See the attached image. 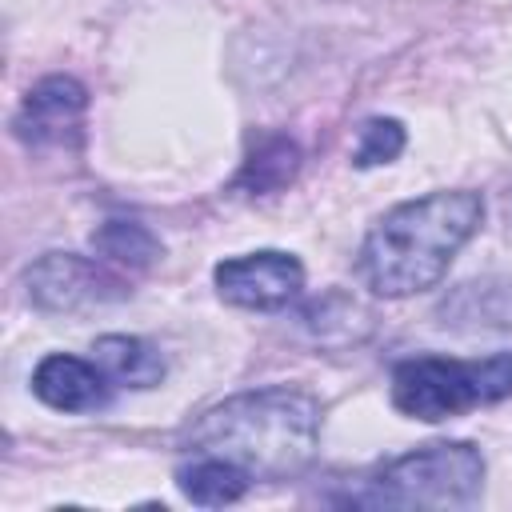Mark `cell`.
I'll return each instance as SVG.
<instances>
[{"mask_svg": "<svg viewBox=\"0 0 512 512\" xmlns=\"http://www.w3.org/2000/svg\"><path fill=\"white\" fill-rule=\"evenodd\" d=\"M296 172H300V144L284 132H268L248 148V156L236 172V188H244L248 196H272V192L288 188L296 180Z\"/></svg>", "mask_w": 512, "mask_h": 512, "instance_id": "11", "label": "cell"}, {"mask_svg": "<svg viewBox=\"0 0 512 512\" xmlns=\"http://www.w3.org/2000/svg\"><path fill=\"white\" fill-rule=\"evenodd\" d=\"M484 488V456L472 440H432L392 456L348 484L356 508H468Z\"/></svg>", "mask_w": 512, "mask_h": 512, "instance_id": "3", "label": "cell"}, {"mask_svg": "<svg viewBox=\"0 0 512 512\" xmlns=\"http://www.w3.org/2000/svg\"><path fill=\"white\" fill-rule=\"evenodd\" d=\"M84 112L88 88L76 76H44L24 92L12 132L28 148H72L84 132Z\"/></svg>", "mask_w": 512, "mask_h": 512, "instance_id": "7", "label": "cell"}, {"mask_svg": "<svg viewBox=\"0 0 512 512\" xmlns=\"http://www.w3.org/2000/svg\"><path fill=\"white\" fill-rule=\"evenodd\" d=\"M24 292L40 312L80 316V312H96L128 300L132 288L100 256L92 260L80 252H44L24 268Z\"/></svg>", "mask_w": 512, "mask_h": 512, "instance_id": "5", "label": "cell"}, {"mask_svg": "<svg viewBox=\"0 0 512 512\" xmlns=\"http://www.w3.org/2000/svg\"><path fill=\"white\" fill-rule=\"evenodd\" d=\"M320 420L324 408L304 388H252L200 412L180 448L228 460L252 480H288L312 464Z\"/></svg>", "mask_w": 512, "mask_h": 512, "instance_id": "1", "label": "cell"}, {"mask_svg": "<svg viewBox=\"0 0 512 512\" xmlns=\"http://www.w3.org/2000/svg\"><path fill=\"white\" fill-rule=\"evenodd\" d=\"M256 480L248 472H240L228 460L216 456H200V452H184L176 464V488L184 492V500L200 504V508H224L248 496Z\"/></svg>", "mask_w": 512, "mask_h": 512, "instance_id": "9", "label": "cell"}, {"mask_svg": "<svg viewBox=\"0 0 512 512\" xmlns=\"http://www.w3.org/2000/svg\"><path fill=\"white\" fill-rule=\"evenodd\" d=\"M484 224V196L472 188H444L388 208L360 240L356 272L368 292L404 300L444 280L460 248Z\"/></svg>", "mask_w": 512, "mask_h": 512, "instance_id": "2", "label": "cell"}, {"mask_svg": "<svg viewBox=\"0 0 512 512\" xmlns=\"http://www.w3.org/2000/svg\"><path fill=\"white\" fill-rule=\"evenodd\" d=\"M92 360L104 368V376L116 388H152V384L164 380V356L144 336L108 332L92 344Z\"/></svg>", "mask_w": 512, "mask_h": 512, "instance_id": "10", "label": "cell"}, {"mask_svg": "<svg viewBox=\"0 0 512 512\" xmlns=\"http://www.w3.org/2000/svg\"><path fill=\"white\" fill-rule=\"evenodd\" d=\"M408 144V132L396 116H372L364 128H360V140H356V152H352V164L356 168H376V164H392Z\"/></svg>", "mask_w": 512, "mask_h": 512, "instance_id": "13", "label": "cell"}, {"mask_svg": "<svg viewBox=\"0 0 512 512\" xmlns=\"http://www.w3.org/2000/svg\"><path fill=\"white\" fill-rule=\"evenodd\" d=\"M92 248L104 264L124 272H144L160 260V240L140 220H104L92 232Z\"/></svg>", "mask_w": 512, "mask_h": 512, "instance_id": "12", "label": "cell"}, {"mask_svg": "<svg viewBox=\"0 0 512 512\" xmlns=\"http://www.w3.org/2000/svg\"><path fill=\"white\" fill-rule=\"evenodd\" d=\"M212 284L224 304L248 312H276L288 308L304 292V264L292 252L260 248L244 256H228L212 268Z\"/></svg>", "mask_w": 512, "mask_h": 512, "instance_id": "6", "label": "cell"}, {"mask_svg": "<svg viewBox=\"0 0 512 512\" xmlns=\"http://www.w3.org/2000/svg\"><path fill=\"white\" fill-rule=\"evenodd\" d=\"M512 396V352L480 360L456 356H408L392 368V404L408 420H452L484 404Z\"/></svg>", "mask_w": 512, "mask_h": 512, "instance_id": "4", "label": "cell"}, {"mask_svg": "<svg viewBox=\"0 0 512 512\" xmlns=\"http://www.w3.org/2000/svg\"><path fill=\"white\" fill-rule=\"evenodd\" d=\"M112 380L96 360L72 356V352H48L32 368V392L40 404L56 412H96L112 400Z\"/></svg>", "mask_w": 512, "mask_h": 512, "instance_id": "8", "label": "cell"}]
</instances>
